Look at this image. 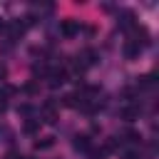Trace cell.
<instances>
[{
  "label": "cell",
  "mask_w": 159,
  "mask_h": 159,
  "mask_svg": "<svg viewBox=\"0 0 159 159\" xmlns=\"http://www.w3.org/2000/svg\"><path fill=\"white\" fill-rule=\"evenodd\" d=\"M40 119L47 122V124H55V122H57V107H55V102H45V104H42Z\"/></svg>",
  "instance_id": "obj_1"
},
{
  "label": "cell",
  "mask_w": 159,
  "mask_h": 159,
  "mask_svg": "<svg viewBox=\"0 0 159 159\" xmlns=\"http://www.w3.org/2000/svg\"><path fill=\"white\" fill-rule=\"evenodd\" d=\"M72 147H75V152H89V149H92V139H89V134H75Z\"/></svg>",
  "instance_id": "obj_2"
},
{
  "label": "cell",
  "mask_w": 159,
  "mask_h": 159,
  "mask_svg": "<svg viewBox=\"0 0 159 159\" xmlns=\"http://www.w3.org/2000/svg\"><path fill=\"white\" fill-rule=\"evenodd\" d=\"M117 25L122 27V30H132L137 22H134V12L132 10H122L119 12V17H117Z\"/></svg>",
  "instance_id": "obj_3"
},
{
  "label": "cell",
  "mask_w": 159,
  "mask_h": 159,
  "mask_svg": "<svg viewBox=\"0 0 159 159\" xmlns=\"http://www.w3.org/2000/svg\"><path fill=\"white\" fill-rule=\"evenodd\" d=\"M77 32H80V25L75 20H62V25H60V35L62 37H75Z\"/></svg>",
  "instance_id": "obj_4"
},
{
  "label": "cell",
  "mask_w": 159,
  "mask_h": 159,
  "mask_svg": "<svg viewBox=\"0 0 159 159\" xmlns=\"http://www.w3.org/2000/svg\"><path fill=\"white\" fill-rule=\"evenodd\" d=\"M139 52H142V45H137V42H132V40L124 42V57H127V60H137Z\"/></svg>",
  "instance_id": "obj_5"
},
{
  "label": "cell",
  "mask_w": 159,
  "mask_h": 159,
  "mask_svg": "<svg viewBox=\"0 0 159 159\" xmlns=\"http://www.w3.org/2000/svg\"><path fill=\"white\" fill-rule=\"evenodd\" d=\"M139 104H127L124 109H122V119H127V122H134L137 117H139Z\"/></svg>",
  "instance_id": "obj_6"
},
{
  "label": "cell",
  "mask_w": 159,
  "mask_h": 159,
  "mask_svg": "<svg viewBox=\"0 0 159 159\" xmlns=\"http://www.w3.org/2000/svg\"><path fill=\"white\" fill-rule=\"evenodd\" d=\"M62 82H67V72H65V70H55V72H50V87H60Z\"/></svg>",
  "instance_id": "obj_7"
},
{
  "label": "cell",
  "mask_w": 159,
  "mask_h": 159,
  "mask_svg": "<svg viewBox=\"0 0 159 159\" xmlns=\"http://www.w3.org/2000/svg\"><path fill=\"white\" fill-rule=\"evenodd\" d=\"M22 32H25V25H22V22H12V25H10V40L22 37Z\"/></svg>",
  "instance_id": "obj_8"
},
{
  "label": "cell",
  "mask_w": 159,
  "mask_h": 159,
  "mask_svg": "<svg viewBox=\"0 0 159 159\" xmlns=\"http://www.w3.org/2000/svg\"><path fill=\"white\" fill-rule=\"evenodd\" d=\"M40 129V119H27L25 122V134H35Z\"/></svg>",
  "instance_id": "obj_9"
},
{
  "label": "cell",
  "mask_w": 159,
  "mask_h": 159,
  "mask_svg": "<svg viewBox=\"0 0 159 159\" xmlns=\"http://www.w3.org/2000/svg\"><path fill=\"white\" fill-rule=\"evenodd\" d=\"M124 139H127V142H132V144H139V142H142V134H139V132H134V129H129V132H124Z\"/></svg>",
  "instance_id": "obj_10"
},
{
  "label": "cell",
  "mask_w": 159,
  "mask_h": 159,
  "mask_svg": "<svg viewBox=\"0 0 159 159\" xmlns=\"http://www.w3.org/2000/svg\"><path fill=\"white\" fill-rule=\"evenodd\" d=\"M17 114H22V117H27V119H32V114H35V109H32L30 104H20V107H17Z\"/></svg>",
  "instance_id": "obj_11"
},
{
  "label": "cell",
  "mask_w": 159,
  "mask_h": 159,
  "mask_svg": "<svg viewBox=\"0 0 159 159\" xmlns=\"http://www.w3.org/2000/svg\"><path fill=\"white\" fill-rule=\"evenodd\" d=\"M52 144H55V139L52 137H45L42 142H35V149H50Z\"/></svg>",
  "instance_id": "obj_12"
},
{
  "label": "cell",
  "mask_w": 159,
  "mask_h": 159,
  "mask_svg": "<svg viewBox=\"0 0 159 159\" xmlns=\"http://www.w3.org/2000/svg\"><path fill=\"white\" fill-rule=\"evenodd\" d=\"M89 159H107L104 149H89Z\"/></svg>",
  "instance_id": "obj_13"
},
{
  "label": "cell",
  "mask_w": 159,
  "mask_h": 159,
  "mask_svg": "<svg viewBox=\"0 0 159 159\" xmlns=\"http://www.w3.org/2000/svg\"><path fill=\"white\" fill-rule=\"evenodd\" d=\"M122 159H139V154H137V152H124Z\"/></svg>",
  "instance_id": "obj_14"
},
{
  "label": "cell",
  "mask_w": 159,
  "mask_h": 159,
  "mask_svg": "<svg viewBox=\"0 0 159 159\" xmlns=\"http://www.w3.org/2000/svg\"><path fill=\"white\" fill-rule=\"evenodd\" d=\"M7 159H25V157H22V154H17V152H10V154H7Z\"/></svg>",
  "instance_id": "obj_15"
},
{
  "label": "cell",
  "mask_w": 159,
  "mask_h": 159,
  "mask_svg": "<svg viewBox=\"0 0 159 159\" xmlns=\"http://www.w3.org/2000/svg\"><path fill=\"white\" fill-rule=\"evenodd\" d=\"M5 109H7V102L0 97V114H5Z\"/></svg>",
  "instance_id": "obj_16"
},
{
  "label": "cell",
  "mask_w": 159,
  "mask_h": 159,
  "mask_svg": "<svg viewBox=\"0 0 159 159\" xmlns=\"http://www.w3.org/2000/svg\"><path fill=\"white\" fill-rule=\"evenodd\" d=\"M2 134H10V132H7L5 127H0V137H2Z\"/></svg>",
  "instance_id": "obj_17"
},
{
  "label": "cell",
  "mask_w": 159,
  "mask_h": 159,
  "mask_svg": "<svg viewBox=\"0 0 159 159\" xmlns=\"http://www.w3.org/2000/svg\"><path fill=\"white\" fill-rule=\"evenodd\" d=\"M0 30H5V22H2V17H0Z\"/></svg>",
  "instance_id": "obj_18"
}]
</instances>
